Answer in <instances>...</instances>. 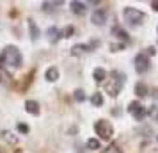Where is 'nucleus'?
<instances>
[{"instance_id":"1","label":"nucleus","mask_w":158,"mask_h":153,"mask_svg":"<svg viewBox=\"0 0 158 153\" xmlns=\"http://www.w3.org/2000/svg\"><path fill=\"white\" fill-rule=\"evenodd\" d=\"M22 62V53L16 46H6L0 53V66H4V68H20Z\"/></svg>"},{"instance_id":"2","label":"nucleus","mask_w":158,"mask_h":153,"mask_svg":"<svg viewBox=\"0 0 158 153\" xmlns=\"http://www.w3.org/2000/svg\"><path fill=\"white\" fill-rule=\"evenodd\" d=\"M123 18H124V22H128L130 25H140V23L146 20V15H144L142 11H139L135 7H124L123 11Z\"/></svg>"},{"instance_id":"3","label":"nucleus","mask_w":158,"mask_h":153,"mask_svg":"<svg viewBox=\"0 0 158 153\" xmlns=\"http://www.w3.org/2000/svg\"><path fill=\"white\" fill-rule=\"evenodd\" d=\"M112 77H114L112 80L105 82V91H107L110 96H117V95H119V91H121V87H123L124 75H121V73L114 71V73H112Z\"/></svg>"},{"instance_id":"4","label":"nucleus","mask_w":158,"mask_h":153,"mask_svg":"<svg viewBox=\"0 0 158 153\" xmlns=\"http://www.w3.org/2000/svg\"><path fill=\"white\" fill-rule=\"evenodd\" d=\"M94 130H96V134H98L100 139H103V141H108V139L114 135V128H112L110 121H107V119L96 121V123H94Z\"/></svg>"},{"instance_id":"5","label":"nucleus","mask_w":158,"mask_h":153,"mask_svg":"<svg viewBox=\"0 0 158 153\" xmlns=\"http://www.w3.org/2000/svg\"><path fill=\"white\" fill-rule=\"evenodd\" d=\"M128 112L135 117L137 121H142L144 117L148 116V109H146L140 102H131L128 105Z\"/></svg>"},{"instance_id":"6","label":"nucleus","mask_w":158,"mask_h":153,"mask_svg":"<svg viewBox=\"0 0 158 153\" xmlns=\"http://www.w3.org/2000/svg\"><path fill=\"white\" fill-rule=\"evenodd\" d=\"M133 64H135V71L140 73V75L148 71L149 66H151L149 64V57H148L146 53H139V55L135 57V61H133Z\"/></svg>"},{"instance_id":"7","label":"nucleus","mask_w":158,"mask_h":153,"mask_svg":"<svg viewBox=\"0 0 158 153\" xmlns=\"http://www.w3.org/2000/svg\"><path fill=\"white\" fill-rule=\"evenodd\" d=\"M91 22L94 25H98V27L105 25V22H107V11L105 9H96L93 15H91Z\"/></svg>"},{"instance_id":"8","label":"nucleus","mask_w":158,"mask_h":153,"mask_svg":"<svg viewBox=\"0 0 158 153\" xmlns=\"http://www.w3.org/2000/svg\"><path fill=\"white\" fill-rule=\"evenodd\" d=\"M93 46H96V43H93V45H85V43L75 45L71 48V55H82V53H85V52H91Z\"/></svg>"},{"instance_id":"9","label":"nucleus","mask_w":158,"mask_h":153,"mask_svg":"<svg viewBox=\"0 0 158 153\" xmlns=\"http://www.w3.org/2000/svg\"><path fill=\"white\" fill-rule=\"evenodd\" d=\"M60 37H62V30H59L57 27H50V29L46 30V39L50 43H57Z\"/></svg>"},{"instance_id":"10","label":"nucleus","mask_w":158,"mask_h":153,"mask_svg":"<svg viewBox=\"0 0 158 153\" xmlns=\"http://www.w3.org/2000/svg\"><path fill=\"white\" fill-rule=\"evenodd\" d=\"M25 110L32 116H39V103L36 100H27L25 102Z\"/></svg>"},{"instance_id":"11","label":"nucleus","mask_w":158,"mask_h":153,"mask_svg":"<svg viewBox=\"0 0 158 153\" xmlns=\"http://www.w3.org/2000/svg\"><path fill=\"white\" fill-rule=\"evenodd\" d=\"M69 7H71V11L75 13V15H84V13H85V9H87V6L84 4V2L73 0L71 4H69Z\"/></svg>"},{"instance_id":"12","label":"nucleus","mask_w":158,"mask_h":153,"mask_svg":"<svg viewBox=\"0 0 158 153\" xmlns=\"http://www.w3.org/2000/svg\"><path fill=\"white\" fill-rule=\"evenodd\" d=\"M93 79H94L96 82H105V79H107V71H105L103 68H94Z\"/></svg>"},{"instance_id":"13","label":"nucleus","mask_w":158,"mask_h":153,"mask_svg":"<svg viewBox=\"0 0 158 153\" xmlns=\"http://www.w3.org/2000/svg\"><path fill=\"white\" fill-rule=\"evenodd\" d=\"M44 79H46L48 82H55L59 79V70L57 68H48L46 73H44Z\"/></svg>"},{"instance_id":"14","label":"nucleus","mask_w":158,"mask_h":153,"mask_svg":"<svg viewBox=\"0 0 158 153\" xmlns=\"http://www.w3.org/2000/svg\"><path fill=\"white\" fill-rule=\"evenodd\" d=\"M29 29H30V39L32 41H37V37H39V29H37V25L34 20H29Z\"/></svg>"},{"instance_id":"15","label":"nucleus","mask_w":158,"mask_h":153,"mask_svg":"<svg viewBox=\"0 0 158 153\" xmlns=\"http://www.w3.org/2000/svg\"><path fill=\"white\" fill-rule=\"evenodd\" d=\"M112 34H114L115 37H119V39H123V41H128L130 37H128V34H126V30L124 29H121V27H114L112 29Z\"/></svg>"},{"instance_id":"16","label":"nucleus","mask_w":158,"mask_h":153,"mask_svg":"<svg viewBox=\"0 0 158 153\" xmlns=\"http://www.w3.org/2000/svg\"><path fill=\"white\" fill-rule=\"evenodd\" d=\"M91 103H93L94 107H101V105H103V95H101V93H94V95L91 96Z\"/></svg>"},{"instance_id":"17","label":"nucleus","mask_w":158,"mask_h":153,"mask_svg":"<svg viewBox=\"0 0 158 153\" xmlns=\"http://www.w3.org/2000/svg\"><path fill=\"white\" fill-rule=\"evenodd\" d=\"M135 93H137V96H140V98L146 96V95H148V86L142 84V82H139V84L135 86Z\"/></svg>"},{"instance_id":"18","label":"nucleus","mask_w":158,"mask_h":153,"mask_svg":"<svg viewBox=\"0 0 158 153\" xmlns=\"http://www.w3.org/2000/svg\"><path fill=\"white\" fill-rule=\"evenodd\" d=\"M2 137L6 139L7 142H11V144H15L16 141H18V139H16V135H13V134H11V132H7V130L2 132Z\"/></svg>"},{"instance_id":"19","label":"nucleus","mask_w":158,"mask_h":153,"mask_svg":"<svg viewBox=\"0 0 158 153\" xmlns=\"http://www.w3.org/2000/svg\"><path fill=\"white\" fill-rule=\"evenodd\" d=\"M60 4H62V2H43L41 7H43V11H52L55 6H60Z\"/></svg>"},{"instance_id":"20","label":"nucleus","mask_w":158,"mask_h":153,"mask_svg":"<svg viewBox=\"0 0 158 153\" xmlns=\"http://www.w3.org/2000/svg\"><path fill=\"white\" fill-rule=\"evenodd\" d=\"M85 144H87L89 150H100V141H98V139H89Z\"/></svg>"},{"instance_id":"21","label":"nucleus","mask_w":158,"mask_h":153,"mask_svg":"<svg viewBox=\"0 0 158 153\" xmlns=\"http://www.w3.org/2000/svg\"><path fill=\"white\" fill-rule=\"evenodd\" d=\"M75 100H77V102H84V100H85V93H84L82 89H77V91H75Z\"/></svg>"},{"instance_id":"22","label":"nucleus","mask_w":158,"mask_h":153,"mask_svg":"<svg viewBox=\"0 0 158 153\" xmlns=\"http://www.w3.org/2000/svg\"><path fill=\"white\" fill-rule=\"evenodd\" d=\"M105 153H123V151H121V148H119L117 144H110L107 150H105Z\"/></svg>"},{"instance_id":"23","label":"nucleus","mask_w":158,"mask_h":153,"mask_svg":"<svg viewBox=\"0 0 158 153\" xmlns=\"http://www.w3.org/2000/svg\"><path fill=\"white\" fill-rule=\"evenodd\" d=\"M73 32H75V29H73L71 25H69V27H66V29L62 30V36H64V37H71V36H73Z\"/></svg>"},{"instance_id":"24","label":"nucleus","mask_w":158,"mask_h":153,"mask_svg":"<svg viewBox=\"0 0 158 153\" xmlns=\"http://www.w3.org/2000/svg\"><path fill=\"white\" fill-rule=\"evenodd\" d=\"M123 48H124V45H121V43H112L110 45V50L112 52H121Z\"/></svg>"},{"instance_id":"25","label":"nucleus","mask_w":158,"mask_h":153,"mask_svg":"<svg viewBox=\"0 0 158 153\" xmlns=\"http://www.w3.org/2000/svg\"><path fill=\"white\" fill-rule=\"evenodd\" d=\"M18 132H22V134H29V126L23 125V123H20L18 125Z\"/></svg>"},{"instance_id":"26","label":"nucleus","mask_w":158,"mask_h":153,"mask_svg":"<svg viewBox=\"0 0 158 153\" xmlns=\"http://www.w3.org/2000/svg\"><path fill=\"white\" fill-rule=\"evenodd\" d=\"M151 7H153V11L158 13V0H153V2H151Z\"/></svg>"}]
</instances>
